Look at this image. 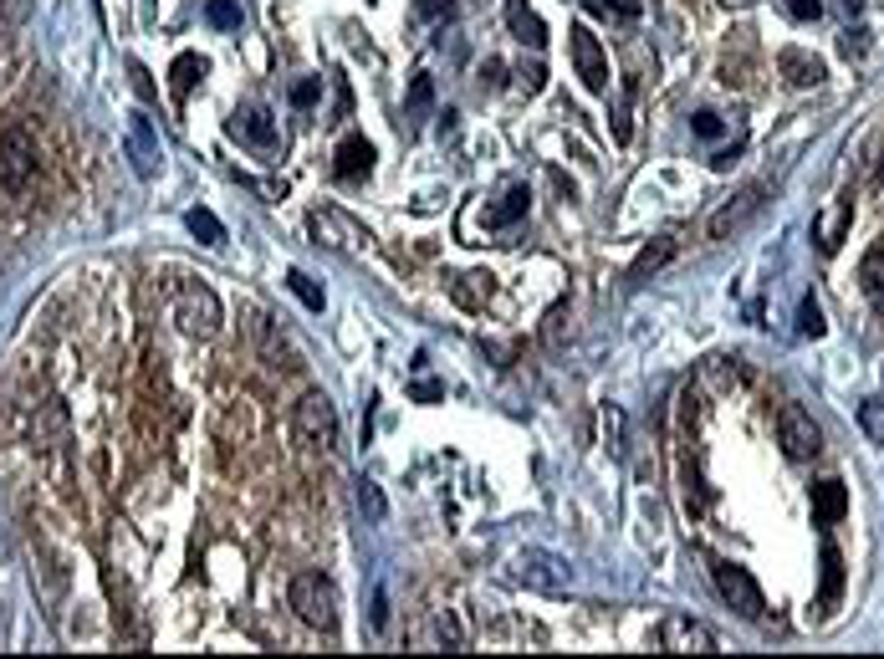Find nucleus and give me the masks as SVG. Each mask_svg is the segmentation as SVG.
Instances as JSON below:
<instances>
[{"instance_id": "1", "label": "nucleus", "mask_w": 884, "mask_h": 659, "mask_svg": "<svg viewBox=\"0 0 884 659\" xmlns=\"http://www.w3.org/2000/svg\"><path fill=\"white\" fill-rule=\"evenodd\" d=\"M287 599H292L296 618L307 629H323V634L338 629V588H333V578H323V572H296Z\"/></svg>"}, {"instance_id": "2", "label": "nucleus", "mask_w": 884, "mask_h": 659, "mask_svg": "<svg viewBox=\"0 0 884 659\" xmlns=\"http://www.w3.org/2000/svg\"><path fill=\"white\" fill-rule=\"evenodd\" d=\"M169 317L179 323L184 337H215L221 333V297L210 292L205 281H184L169 302Z\"/></svg>"}, {"instance_id": "3", "label": "nucleus", "mask_w": 884, "mask_h": 659, "mask_svg": "<svg viewBox=\"0 0 884 659\" xmlns=\"http://www.w3.org/2000/svg\"><path fill=\"white\" fill-rule=\"evenodd\" d=\"M710 578H716V588H721V599L737 608L741 618H752V624H762L766 614V599H762V588H757V578L741 562H731V557H716L710 562Z\"/></svg>"}, {"instance_id": "4", "label": "nucleus", "mask_w": 884, "mask_h": 659, "mask_svg": "<svg viewBox=\"0 0 884 659\" xmlns=\"http://www.w3.org/2000/svg\"><path fill=\"white\" fill-rule=\"evenodd\" d=\"M292 425H296V435H302V445H312V450H333V445H338V410H333V399H327L323 389H312V394L296 399Z\"/></svg>"}, {"instance_id": "5", "label": "nucleus", "mask_w": 884, "mask_h": 659, "mask_svg": "<svg viewBox=\"0 0 884 659\" xmlns=\"http://www.w3.org/2000/svg\"><path fill=\"white\" fill-rule=\"evenodd\" d=\"M31 179H36V138L26 129H5L0 133V190L26 194Z\"/></svg>"}, {"instance_id": "6", "label": "nucleus", "mask_w": 884, "mask_h": 659, "mask_svg": "<svg viewBox=\"0 0 884 659\" xmlns=\"http://www.w3.org/2000/svg\"><path fill=\"white\" fill-rule=\"evenodd\" d=\"M512 578H516L522 588H531V593H562V588L573 583V568H568V562H562L558 552L527 547V552H516Z\"/></svg>"}, {"instance_id": "7", "label": "nucleus", "mask_w": 884, "mask_h": 659, "mask_svg": "<svg viewBox=\"0 0 884 659\" xmlns=\"http://www.w3.org/2000/svg\"><path fill=\"white\" fill-rule=\"evenodd\" d=\"M777 445L787 460H813V455L824 450V429L813 425L808 410H797V404H782L777 410Z\"/></svg>"}, {"instance_id": "8", "label": "nucleus", "mask_w": 884, "mask_h": 659, "mask_svg": "<svg viewBox=\"0 0 884 659\" xmlns=\"http://www.w3.org/2000/svg\"><path fill=\"white\" fill-rule=\"evenodd\" d=\"M568 52H573V67H578V77H583V88L608 92V52H604V42H598L589 26L568 31Z\"/></svg>"}, {"instance_id": "9", "label": "nucleus", "mask_w": 884, "mask_h": 659, "mask_svg": "<svg viewBox=\"0 0 884 659\" xmlns=\"http://www.w3.org/2000/svg\"><path fill=\"white\" fill-rule=\"evenodd\" d=\"M123 144H128L133 175H138V179H154V175H159L164 144H159V133H154V123H148L144 113H128V133H123Z\"/></svg>"}, {"instance_id": "10", "label": "nucleus", "mask_w": 884, "mask_h": 659, "mask_svg": "<svg viewBox=\"0 0 884 659\" xmlns=\"http://www.w3.org/2000/svg\"><path fill=\"white\" fill-rule=\"evenodd\" d=\"M660 649H675V655H710V649H716V634H710L701 618L670 614L660 624Z\"/></svg>"}, {"instance_id": "11", "label": "nucleus", "mask_w": 884, "mask_h": 659, "mask_svg": "<svg viewBox=\"0 0 884 659\" xmlns=\"http://www.w3.org/2000/svg\"><path fill=\"white\" fill-rule=\"evenodd\" d=\"M762 200H766V185H747V190L731 200V205H721L716 215H710V225H706V235L710 241H726V235H737L747 220L762 210Z\"/></svg>"}, {"instance_id": "12", "label": "nucleus", "mask_w": 884, "mask_h": 659, "mask_svg": "<svg viewBox=\"0 0 884 659\" xmlns=\"http://www.w3.org/2000/svg\"><path fill=\"white\" fill-rule=\"evenodd\" d=\"M854 225V194H843L839 205L828 210V215H818V225H813V241H818V250L824 256H833V250L843 246V231Z\"/></svg>"}, {"instance_id": "13", "label": "nucleus", "mask_w": 884, "mask_h": 659, "mask_svg": "<svg viewBox=\"0 0 884 659\" xmlns=\"http://www.w3.org/2000/svg\"><path fill=\"white\" fill-rule=\"evenodd\" d=\"M777 72L787 77L793 88H818V82H824V77H828V67H824V62H818V57H808V52H797V46H787V52H782V57H777Z\"/></svg>"}, {"instance_id": "14", "label": "nucleus", "mask_w": 884, "mask_h": 659, "mask_svg": "<svg viewBox=\"0 0 884 659\" xmlns=\"http://www.w3.org/2000/svg\"><path fill=\"white\" fill-rule=\"evenodd\" d=\"M338 179H363L373 169V144L363 138V133H354V138H343L338 144Z\"/></svg>"}, {"instance_id": "15", "label": "nucleus", "mask_w": 884, "mask_h": 659, "mask_svg": "<svg viewBox=\"0 0 884 659\" xmlns=\"http://www.w3.org/2000/svg\"><path fill=\"white\" fill-rule=\"evenodd\" d=\"M506 26H512L516 42H527V46H547V26H542V15L531 11L527 0H506Z\"/></svg>"}, {"instance_id": "16", "label": "nucleus", "mask_w": 884, "mask_h": 659, "mask_svg": "<svg viewBox=\"0 0 884 659\" xmlns=\"http://www.w3.org/2000/svg\"><path fill=\"white\" fill-rule=\"evenodd\" d=\"M843 512H849V485L843 481H818L813 485V516H818L824 527H833Z\"/></svg>"}, {"instance_id": "17", "label": "nucleus", "mask_w": 884, "mask_h": 659, "mask_svg": "<svg viewBox=\"0 0 884 659\" xmlns=\"http://www.w3.org/2000/svg\"><path fill=\"white\" fill-rule=\"evenodd\" d=\"M859 287H864V297H870V308L884 317V241L864 256V266H859Z\"/></svg>"}, {"instance_id": "18", "label": "nucleus", "mask_w": 884, "mask_h": 659, "mask_svg": "<svg viewBox=\"0 0 884 659\" xmlns=\"http://www.w3.org/2000/svg\"><path fill=\"white\" fill-rule=\"evenodd\" d=\"M184 225H190V235L200 241V246H225V225H221V215H215V210L194 205L190 215H184Z\"/></svg>"}, {"instance_id": "19", "label": "nucleus", "mask_w": 884, "mask_h": 659, "mask_svg": "<svg viewBox=\"0 0 884 659\" xmlns=\"http://www.w3.org/2000/svg\"><path fill=\"white\" fill-rule=\"evenodd\" d=\"M675 256V241L664 235V241H654V246H645L639 256H634V266H629V281H645V277H654L664 261Z\"/></svg>"}, {"instance_id": "20", "label": "nucleus", "mask_w": 884, "mask_h": 659, "mask_svg": "<svg viewBox=\"0 0 884 659\" xmlns=\"http://www.w3.org/2000/svg\"><path fill=\"white\" fill-rule=\"evenodd\" d=\"M414 645H440V649H460L466 645V634H460L456 614H435V624H429V634H414Z\"/></svg>"}, {"instance_id": "21", "label": "nucleus", "mask_w": 884, "mask_h": 659, "mask_svg": "<svg viewBox=\"0 0 884 659\" xmlns=\"http://www.w3.org/2000/svg\"><path fill=\"white\" fill-rule=\"evenodd\" d=\"M527 205H531V194L522 190V185H516V190H506L502 205H491V210H486V225H491V231H502V225H516V220L527 215Z\"/></svg>"}, {"instance_id": "22", "label": "nucleus", "mask_w": 884, "mask_h": 659, "mask_svg": "<svg viewBox=\"0 0 884 659\" xmlns=\"http://www.w3.org/2000/svg\"><path fill=\"white\" fill-rule=\"evenodd\" d=\"M839 593H843V557H839V547L833 543H824V608H833L839 603Z\"/></svg>"}, {"instance_id": "23", "label": "nucleus", "mask_w": 884, "mask_h": 659, "mask_svg": "<svg viewBox=\"0 0 884 659\" xmlns=\"http://www.w3.org/2000/svg\"><path fill=\"white\" fill-rule=\"evenodd\" d=\"M236 129H246V138H251V144H261V148L277 144V129H271V113H266V108H251V113L240 118Z\"/></svg>"}, {"instance_id": "24", "label": "nucleus", "mask_w": 884, "mask_h": 659, "mask_svg": "<svg viewBox=\"0 0 884 659\" xmlns=\"http://www.w3.org/2000/svg\"><path fill=\"white\" fill-rule=\"evenodd\" d=\"M287 287H292V297L302 302V308L323 312V287H317V281H312L307 271H296V266H292V271H287Z\"/></svg>"}, {"instance_id": "25", "label": "nucleus", "mask_w": 884, "mask_h": 659, "mask_svg": "<svg viewBox=\"0 0 884 659\" xmlns=\"http://www.w3.org/2000/svg\"><path fill=\"white\" fill-rule=\"evenodd\" d=\"M205 77V57H194V52H184V57L175 62V98H184V92L194 88Z\"/></svg>"}, {"instance_id": "26", "label": "nucleus", "mask_w": 884, "mask_h": 659, "mask_svg": "<svg viewBox=\"0 0 884 659\" xmlns=\"http://www.w3.org/2000/svg\"><path fill=\"white\" fill-rule=\"evenodd\" d=\"M859 429L870 435V445H884V399H864L859 404Z\"/></svg>"}, {"instance_id": "27", "label": "nucleus", "mask_w": 884, "mask_h": 659, "mask_svg": "<svg viewBox=\"0 0 884 659\" xmlns=\"http://www.w3.org/2000/svg\"><path fill=\"white\" fill-rule=\"evenodd\" d=\"M797 333H803V337H824L828 333L824 308H818L813 297H803V308H797Z\"/></svg>"}, {"instance_id": "28", "label": "nucleus", "mask_w": 884, "mask_h": 659, "mask_svg": "<svg viewBox=\"0 0 884 659\" xmlns=\"http://www.w3.org/2000/svg\"><path fill=\"white\" fill-rule=\"evenodd\" d=\"M358 506H363L369 522H383V516H389V501H383V491L373 481H358Z\"/></svg>"}, {"instance_id": "29", "label": "nucleus", "mask_w": 884, "mask_h": 659, "mask_svg": "<svg viewBox=\"0 0 884 659\" xmlns=\"http://www.w3.org/2000/svg\"><path fill=\"white\" fill-rule=\"evenodd\" d=\"M210 26H221V31H236L240 26V5L236 0H210Z\"/></svg>"}, {"instance_id": "30", "label": "nucleus", "mask_w": 884, "mask_h": 659, "mask_svg": "<svg viewBox=\"0 0 884 659\" xmlns=\"http://www.w3.org/2000/svg\"><path fill=\"white\" fill-rule=\"evenodd\" d=\"M583 5H589L593 15H608V11H614V15H624V21H634V15L645 11L639 0H583Z\"/></svg>"}, {"instance_id": "31", "label": "nucleus", "mask_w": 884, "mask_h": 659, "mask_svg": "<svg viewBox=\"0 0 884 659\" xmlns=\"http://www.w3.org/2000/svg\"><path fill=\"white\" fill-rule=\"evenodd\" d=\"M782 11L793 15V21H818L824 15V0H782Z\"/></svg>"}, {"instance_id": "32", "label": "nucleus", "mask_w": 884, "mask_h": 659, "mask_svg": "<svg viewBox=\"0 0 884 659\" xmlns=\"http://www.w3.org/2000/svg\"><path fill=\"white\" fill-rule=\"evenodd\" d=\"M691 129H695V138H721V118H716V113H695Z\"/></svg>"}, {"instance_id": "33", "label": "nucleus", "mask_w": 884, "mask_h": 659, "mask_svg": "<svg viewBox=\"0 0 884 659\" xmlns=\"http://www.w3.org/2000/svg\"><path fill=\"white\" fill-rule=\"evenodd\" d=\"M317 98H323V82H312V77H307V82H296V88H292V103H296V108H312V103H317Z\"/></svg>"}, {"instance_id": "34", "label": "nucleus", "mask_w": 884, "mask_h": 659, "mask_svg": "<svg viewBox=\"0 0 884 659\" xmlns=\"http://www.w3.org/2000/svg\"><path fill=\"white\" fill-rule=\"evenodd\" d=\"M604 425H608V450L624 455V445H619V439H624V414H619V410H608V414H604Z\"/></svg>"}, {"instance_id": "35", "label": "nucleus", "mask_w": 884, "mask_h": 659, "mask_svg": "<svg viewBox=\"0 0 884 659\" xmlns=\"http://www.w3.org/2000/svg\"><path fill=\"white\" fill-rule=\"evenodd\" d=\"M450 11H456V0H419V15L425 21H440V15L450 21Z\"/></svg>"}, {"instance_id": "36", "label": "nucleus", "mask_w": 884, "mask_h": 659, "mask_svg": "<svg viewBox=\"0 0 884 659\" xmlns=\"http://www.w3.org/2000/svg\"><path fill=\"white\" fill-rule=\"evenodd\" d=\"M128 77H133V92H138V98H154V77H148L138 62H128Z\"/></svg>"}, {"instance_id": "37", "label": "nucleus", "mask_w": 884, "mask_h": 659, "mask_svg": "<svg viewBox=\"0 0 884 659\" xmlns=\"http://www.w3.org/2000/svg\"><path fill=\"white\" fill-rule=\"evenodd\" d=\"M373 629H389V593H373Z\"/></svg>"}, {"instance_id": "38", "label": "nucleus", "mask_w": 884, "mask_h": 659, "mask_svg": "<svg viewBox=\"0 0 884 659\" xmlns=\"http://www.w3.org/2000/svg\"><path fill=\"white\" fill-rule=\"evenodd\" d=\"M429 103V82L425 77H414V88H410V108H425Z\"/></svg>"}, {"instance_id": "39", "label": "nucleus", "mask_w": 884, "mask_h": 659, "mask_svg": "<svg viewBox=\"0 0 884 659\" xmlns=\"http://www.w3.org/2000/svg\"><path fill=\"white\" fill-rule=\"evenodd\" d=\"M542 67H527V72H522V88H527V92H542Z\"/></svg>"}, {"instance_id": "40", "label": "nucleus", "mask_w": 884, "mask_h": 659, "mask_svg": "<svg viewBox=\"0 0 884 659\" xmlns=\"http://www.w3.org/2000/svg\"><path fill=\"white\" fill-rule=\"evenodd\" d=\"M440 394H445L440 383H414V399H419V404H429V399H440Z\"/></svg>"}, {"instance_id": "41", "label": "nucleus", "mask_w": 884, "mask_h": 659, "mask_svg": "<svg viewBox=\"0 0 884 659\" xmlns=\"http://www.w3.org/2000/svg\"><path fill=\"white\" fill-rule=\"evenodd\" d=\"M843 52H849V57H859V52H864V31H849V36H843Z\"/></svg>"}, {"instance_id": "42", "label": "nucleus", "mask_w": 884, "mask_h": 659, "mask_svg": "<svg viewBox=\"0 0 884 659\" xmlns=\"http://www.w3.org/2000/svg\"><path fill=\"white\" fill-rule=\"evenodd\" d=\"M843 11H849V15H859V11H864V0H843Z\"/></svg>"}]
</instances>
